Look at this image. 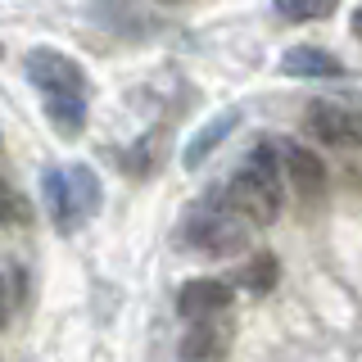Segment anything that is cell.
I'll list each match as a JSON object with an SVG mask.
<instances>
[{"label":"cell","instance_id":"cell-1","mask_svg":"<svg viewBox=\"0 0 362 362\" xmlns=\"http://www.w3.org/2000/svg\"><path fill=\"white\" fill-rule=\"evenodd\" d=\"M226 195L245 213L254 226H272L281 218L286 204V168H281V145L276 141H258L245 154V163L226 181Z\"/></svg>","mask_w":362,"mask_h":362},{"label":"cell","instance_id":"cell-2","mask_svg":"<svg viewBox=\"0 0 362 362\" xmlns=\"http://www.w3.org/2000/svg\"><path fill=\"white\" fill-rule=\"evenodd\" d=\"M249 226H254V222L235 209L226 190H209V195H199L186 209L181 235H186V245L199 249V254L226 258V254H240V249L249 245Z\"/></svg>","mask_w":362,"mask_h":362},{"label":"cell","instance_id":"cell-3","mask_svg":"<svg viewBox=\"0 0 362 362\" xmlns=\"http://www.w3.org/2000/svg\"><path fill=\"white\" fill-rule=\"evenodd\" d=\"M41 195L45 209L54 218V231L73 235L100 213V177L90 163H73V168H45L41 177Z\"/></svg>","mask_w":362,"mask_h":362},{"label":"cell","instance_id":"cell-4","mask_svg":"<svg viewBox=\"0 0 362 362\" xmlns=\"http://www.w3.org/2000/svg\"><path fill=\"white\" fill-rule=\"evenodd\" d=\"M303 132L331 150H362V100H313L303 109Z\"/></svg>","mask_w":362,"mask_h":362},{"label":"cell","instance_id":"cell-5","mask_svg":"<svg viewBox=\"0 0 362 362\" xmlns=\"http://www.w3.org/2000/svg\"><path fill=\"white\" fill-rule=\"evenodd\" d=\"M23 68H28V82L41 90V100L45 95H86L90 90L82 64L59 54V50H50V45H37V50L23 59Z\"/></svg>","mask_w":362,"mask_h":362},{"label":"cell","instance_id":"cell-6","mask_svg":"<svg viewBox=\"0 0 362 362\" xmlns=\"http://www.w3.org/2000/svg\"><path fill=\"white\" fill-rule=\"evenodd\" d=\"M281 168H286V186H290L303 204H317V199L326 195V186H331L326 163L308 150V145L286 141V145H281Z\"/></svg>","mask_w":362,"mask_h":362},{"label":"cell","instance_id":"cell-7","mask_svg":"<svg viewBox=\"0 0 362 362\" xmlns=\"http://www.w3.org/2000/svg\"><path fill=\"white\" fill-rule=\"evenodd\" d=\"M231 299H235V290L226 286V281L195 276V281H186V286L177 290V313L186 317V322H204V317H222L231 308Z\"/></svg>","mask_w":362,"mask_h":362},{"label":"cell","instance_id":"cell-8","mask_svg":"<svg viewBox=\"0 0 362 362\" xmlns=\"http://www.w3.org/2000/svg\"><path fill=\"white\" fill-rule=\"evenodd\" d=\"M231 349V326H218V317H204L181 339V358L186 362H218Z\"/></svg>","mask_w":362,"mask_h":362},{"label":"cell","instance_id":"cell-9","mask_svg":"<svg viewBox=\"0 0 362 362\" xmlns=\"http://www.w3.org/2000/svg\"><path fill=\"white\" fill-rule=\"evenodd\" d=\"M235 127H240V109H222V113H213V118L204 122L195 136H190V145H186V154H181V163H186V168H199L204 158L218 150V145H222Z\"/></svg>","mask_w":362,"mask_h":362},{"label":"cell","instance_id":"cell-10","mask_svg":"<svg viewBox=\"0 0 362 362\" xmlns=\"http://www.w3.org/2000/svg\"><path fill=\"white\" fill-rule=\"evenodd\" d=\"M281 73L286 77H339L344 64L331 50H322V45H290L281 54Z\"/></svg>","mask_w":362,"mask_h":362},{"label":"cell","instance_id":"cell-11","mask_svg":"<svg viewBox=\"0 0 362 362\" xmlns=\"http://www.w3.org/2000/svg\"><path fill=\"white\" fill-rule=\"evenodd\" d=\"M45 118H50V127L64 136V141H73V136H82L86 127V95H45Z\"/></svg>","mask_w":362,"mask_h":362},{"label":"cell","instance_id":"cell-12","mask_svg":"<svg viewBox=\"0 0 362 362\" xmlns=\"http://www.w3.org/2000/svg\"><path fill=\"white\" fill-rule=\"evenodd\" d=\"M276 281H281V263L267 254V249H263V254H254L240 272H235V286L249 290V294H272V290H276Z\"/></svg>","mask_w":362,"mask_h":362},{"label":"cell","instance_id":"cell-13","mask_svg":"<svg viewBox=\"0 0 362 362\" xmlns=\"http://www.w3.org/2000/svg\"><path fill=\"white\" fill-rule=\"evenodd\" d=\"M339 0H272V9H276L286 23H317V18H331Z\"/></svg>","mask_w":362,"mask_h":362},{"label":"cell","instance_id":"cell-14","mask_svg":"<svg viewBox=\"0 0 362 362\" xmlns=\"http://www.w3.org/2000/svg\"><path fill=\"white\" fill-rule=\"evenodd\" d=\"M0 222L5 226H28L32 222V204L23 199L9 181H0Z\"/></svg>","mask_w":362,"mask_h":362},{"label":"cell","instance_id":"cell-15","mask_svg":"<svg viewBox=\"0 0 362 362\" xmlns=\"http://www.w3.org/2000/svg\"><path fill=\"white\" fill-rule=\"evenodd\" d=\"M9 322V286H5V276H0V326Z\"/></svg>","mask_w":362,"mask_h":362},{"label":"cell","instance_id":"cell-16","mask_svg":"<svg viewBox=\"0 0 362 362\" xmlns=\"http://www.w3.org/2000/svg\"><path fill=\"white\" fill-rule=\"evenodd\" d=\"M354 37H358V41H362V5H358V9H354Z\"/></svg>","mask_w":362,"mask_h":362},{"label":"cell","instance_id":"cell-17","mask_svg":"<svg viewBox=\"0 0 362 362\" xmlns=\"http://www.w3.org/2000/svg\"><path fill=\"white\" fill-rule=\"evenodd\" d=\"M168 5H173V0H168Z\"/></svg>","mask_w":362,"mask_h":362}]
</instances>
